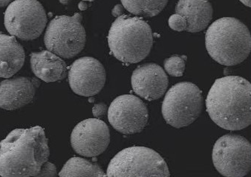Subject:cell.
I'll list each match as a JSON object with an SVG mask.
<instances>
[{"instance_id":"obj_1","label":"cell","mask_w":251,"mask_h":177,"mask_svg":"<svg viewBox=\"0 0 251 177\" xmlns=\"http://www.w3.org/2000/svg\"><path fill=\"white\" fill-rule=\"evenodd\" d=\"M49 156V141L43 127L14 129L0 142V176L37 177Z\"/></svg>"},{"instance_id":"obj_2","label":"cell","mask_w":251,"mask_h":177,"mask_svg":"<svg viewBox=\"0 0 251 177\" xmlns=\"http://www.w3.org/2000/svg\"><path fill=\"white\" fill-rule=\"evenodd\" d=\"M210 119L221 128L236 131L251 124V84L240 76L217 79L210 88L207 100Z\"/></svg>"},{"instance_id":"obj_3","label":"cell","mask_w":251,"mask_h":177,"mask_svg":"<svg viewBox=\"0 0 251 177\" xmlns=\"http://www.w3.org/2000/svg\"><path fill=\"white\" fill-rule=\"evenodd\" d=\"M205 45L215 61L223 66H236L246 60L251 53V32L238 19L223 17L209 27Z\"/></svg>"},{"instance_id":"obj_4","label":"cell","mask_w":251,"mask_h":177,"mask_svg":"<svg viewBox=\"0 0 251 177\" xmlns=\"http://www.w3.org/2000/svg\"><path fill=\"white\" fill-rule=\"evenodd\" d=\"M108 44L114 57L120 61L139 63L150 54L153 34L150 25L141 17L122 14L111 25Z\"/></svg>"},{"instance_id":"obj_5","label":"cell","mask_w":251,"mask_h":177,"mask_svg":"<svg viewBox=\"0 0 251 177\" xmlns=\"http://www.w3.org/2000/svg\"><path fill=\"white\" fill-rule=\"evenodd\" d=\"M109 177H169L167 162L159 153L146 147H130L117 153L106 171Z\"/></svg>"},{"instance_id":"obj_6","label":"cell","mask_w":251,"mask_h":177,"mask_svg":"<svg viewBox=\"0 0 251 177\" xmlns=\"http://www.w3.org/2000/svg\"><path fill=\"white\" fill-rule=\"evenodd\" d=\"M204 107V98L194 83L184 81L175 84L166 93L161 106L165 122L175 128L193 124Z\"/></svg>"},{"instance_id":"obj_7","label":"cell","mask_w":251,"mask_h":177,"mask_svg":"<svg viewBox=\"0 0 251 177\" xmlns=\"http://www.w3.org/2000/svg\"><path fill=\"white\" fill-rule=\"evenodd\" d=\"M81 14L57 16L46 28L44 43L49 51L65 59L80 54L86 45V33Z\"/></svg>"},{"instance_id":"obj_8","label":"cell","mask_w":251,"mask_h":177,"mask_svg":"<svg viewBox=\"0 0 251 177\" xmlns=\"http://www.w3.org/2000/svg\"><path fill=\"white\" fill-rule=\"evenodd\" d=\"M212 159L215 168L224 177H245L251 171V142L239 135H225L215 143Z\"/></svg>"},{"instance_id":"obj_9","label":"cell","mask_w":251,"mask_h":177,"mask_svg":"<svg viewBox=\"0 0 251 177\" xmlns=\"http://www.w3.org/2000/svg\"><path fill=\"white\" fill-rule=\"evenodd\" d=\"M4 24L11 36L22 40H33L44 31L47 16L37 0H14L5 11Z\"/></svg>"},{"instance_id":"obj_10","label":"cell","mask_w":251,"mask_h":177,"mask_svg":"<svg viewBox=\"0 0 251 177\" xmlns=\"http://www.w3.org/2000/svg\"><path fill=\"white\" fill-rule=\"evenodd\" d=\"M108 119L112 127L122 134L139 133L148 123V109L139 98L123 95L111 103Z\"/></svg>"},{"instance_id":"obj_11","label":"cell","mask_w":251,"mask_h":177,"mask_svg":"<svg viewBox=\"0 0 251 177\" xmlns=\"http://www.w3.org/2000/svg\"><path fill=\"white\" fill-rule=\"evenodd\" d=\"M110 143V131L103 121L89 119L82 121L74 128L71 145L80 156L96 157L103 153Z\"/></svg>"},{"instance_id":"obj_12","label":"cell","mask_w":251,"mask_h":177,"mask_svg":"<svg viewBox=\"0 0 251 177\" xmlns=\"http://www.w3.org/2000/svg\"><path fill=\"white\" fill-rule=\"evenodd\" d=\"M68 77L74 93L83 97H92L103 90L106 73L99 60L92 57H83L72 63Z\"/></svg>"},{"instance_id":"obj_13","label":"cell","mask_w":251,"mask_h":177,"mask_svg":"<svg viewBox=\"0 0 251 177\" xmlns=\"http://www.w3.org/2000/svg\"><path fill=\"white\" fill-rule=\"evenodd\" d=\"M132 90L140 97L149 101L161 99L167 91L169 79L162 67L154 63L138 66L131 77Z\"/></svg>"},{"instance_id":"obj_14","label":"cell","mask_w":251,"mask_h":177,"mask_svg":"<svg viewBox=\"0 0 251 177\" xmlns=\"http://www.w3.org/2000/svg\"><path fill=\"white\" fill-rule=\"evenodd\" d=\"M40 82L28 77H17L0 82V108L15 110L31 103Z\"/></svg>"},{"instance_id":"obj_15","label":"cell","mask_w":251,"mask_h":177,"mask_svg":"<svg viewBox=\"0 0 251 177\" xmlns=\"http://www.w3.org/2000/svg\"><path fill=\"white\" fill-rule=\"evenodd\" d=\"M176 13L187 20L185 31L196 33L207 28L213 18V9L208 0H179Z\"/></svg>"},{"instance_id":"obj_16","label":"cell","mask_w":251,"mask_h":177,"mask_svg":"<svg viewBox=\"0 0 251 177\" xmlns=\"http://www.w3.org/2000/svg\"><path fill=\"white\" fill-rule=\"evenodd\" d=\"M31 68L36 77L47 83L63 80L67 76L66 63L49 50L31 53Z\"/></svg>"},{"instance_id":"obj_17","label":"cell","mask_w":251,"mask_h":177,"mask_svg":"<svg viewBox=\"0 0 251 177\" xmlns=\"http://www.w3.org/2000/svg\"><path fill=\"white\" fill-rule=\"evenodd\" d=\"M25 51L14 36L0 34V77L9 78L25 63Z\"/></svg>"},{"instance_id":"obj_18","label":"cell","mask_w":251,"mask_h":177,"mask_svg":"<svg viewBox=\"0 0 251 177\" xmlns=\"http://www.w3.org/2000/svg\"><path fill=\"white\" fill-rule=\"evenodd\" d=\"M59 176L61 177H107L98 164L80 157L71 158L62 168Z\"/></svg>"},{"instance_id":"obj_19","label":"cell","mask_w":251,"mask_h":177,"mask_svg":"<svg viewBox=\"0 0 251 177\" xmlns=\"http://www.w3.org/2000/svg\"><path fill=\"white\" fill-rule=\"evenodd\" d=\"M123 7L131 14L145 18L158 15L169 0H121Z\"/></svg>"},{"instance_id":"obj_20","label":"cell","mask_w":251,"mask_h":177,"mask_svg":"<svg viewBox=\"0 0 251 177\" xmlns=\"http://www.w3.org/2000/svg\"><path fill=\"white\" fill-rule=\"evenodd\" d=\"M186 56L173 55L164 62V69L173 77H181L185 70Z\"/></svg>"},{"instance_id":"obj_21","label":"cell","mask_w":251,"mask_h":177,"mask_svg":"<svg viewBox=\"0 0 251 177\" xmlns=\"http://www.w3.org/2000/svg\"><path fill=\"white\" fill-rule=\"evenodd\" d=\"M169 25L174 31H185L187 28V20L180 14H173L169 19Z\"/></svg>"},{"instance_id":"obj_22","label":"cell","mask_w":251,"mask_h":177,"mask_svg":"<svg viewBox=\"0 0 251 177\" xmlns=\"http://www.w3.org/2000/svg\"><path fill=\"white\" fill-rule=\"evenodd\" d=\"M57 175V168L54 164L51 162H46L41 167L40 172L37 174V177H55Z\"/></svg>"},{"instance_id":"obj_23","label":"cell","mask_w":251,"mask_h":177,"mask_svg":"<svg viewBox=\"0 0 251 177\" xmlns=\"http://www.w3.org/2000/svg\"><path fill=\"white\" fill-rule=\"evenodd\" d=\"M106 111H107V106L104 103H96L92 108L93 116L97 119H100V118L104 116Z\"/></svg>"},{"instance_id":"obj_24","label":"cell","mask_w":251,"mask_h":177,"mask_svg":"<svg viewBox=\"0 0 251 177\" xmlns=\"http://www.w3.org/2000/svg\"><path fill=\"white\" fill-rule=\"evenodd\" d=\"M123 11H124V8H123L122 5H116L112 9V15L115 17H120V16L122 15Z\"/></svg>"},{"instance_id":"obj_25","label":"cell","mask_w":251,"mask_h":177,"mask_svg":"<svg viewBox=\"0 0 251 177\" xmlns=\"http://www.w3.org/2000/svg\"><path fill=\"white\" fill-rule=\"evenodd\" d=\"M14 0H0V8H3V7L7 6L9 5L11 2H12Z\"/></svg>"},{"instance_id":"obj_26","label":"cell","mask_w":251,"mask_h":177,"mask_svg":"<svg viewBox=\"0 0 251 177\" xmlns=\"http://www.w3.org/2000/svg\"><path fill=\"white\" fill-rule=\"evenodd\" d=\"M78 7L81 11H84V10L87 9L88 5L85 1H82L79 3Z\"/></svg>"},{"instance_id":"obj_27","label":"cell","mask_w":251,"mask_h":177,"mask_svg":"<svg viewBox=\"0 0 251 177\" xmlns=\"http://www.w3.org/2000/svg\"><path fill=\"white\" fill-rule=\"evenodd\" d=\"M242 3H243L244 5H246V6L249 7L251 8V0H239Z\"/></svg>"},{"instance_id":"obj_28","label":"cell","mask_w":251,"mask_h":177,"mask_svg":"<svg viewBox=\"0 0 251 177\" xmlns=\"http://www.w3.org/2000/svg\"><path fill=\"white\" fill-rule=\"evenodd\" d=\"M59 2L63 5H67L70 2V0H59Z\"/></svg>"},{"instance_id":"obj_29","label":"cell","mask_w":251,"mask_h":177,"mask_svg":"<svg viewBox=\"0 0 251 177\" xmlns=\"http://www.w3.org/2000/svg\"><path fill=\"white\" fill-rule=\"evenodd\" d=\"M80 1H85V2H92L94 0H80Z\"/></svg>"},{"instance_id":"obj_30","label":"cell","mask_w":251,"mask_h":177,"mask_svg":"<svg viewBox=\"0 0 251 177\" xmlns=\"http://www.w3.org/2000/svg\"><path fill=\"white\" fill-rule=\"evenodd\" d=\"M94 101V99H89V101H90V102H92V101Z\"/></svg>"}]
</instances>
